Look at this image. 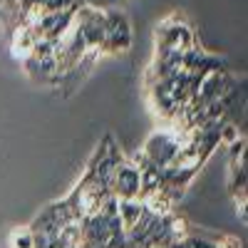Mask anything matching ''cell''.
I'll list each match as a JSON object with an SVG mask.
<instances>
[{
  "instance_id": "6da1fadb",
  "label": "cell",
  "mask_w": 248,
  "mask_h": 248,
  "mask_svg": "<svg viewBox=\"0 0 248 248\" xmlns=\"http://www.w3.org/2000/svg\"><path fill=\"white\" fill-rule=\"evenodd\" d=\"M191 45H196L194 30L189 23H184L179 15L164 17L156 25V55H167V52H184Z\"/></svg>"
},
{
  "instance_id": "7a4b0ae2",
  "label": "cell",
  "mask_w": 248,
  "mask_h": 248,
  "mask_svg": "<svg viewBox=\"0 0 248 248\" xmlns=\"http://www.w3.org/2000/svg\"><path fill=\"white\" fill-rule=\"evenodd\" d=\"M186 137H189V129H179V127H171V129H156L147 144H144L141 154L147 156L152 164H156V167H169L174 154L179 152V147L186 141Z\"/></svg>"
},
{
  "instance_id": "3957f363",
  "label": "cell",
  "mask_w": 248,
  "mask_h": 248,
  "mask_svg": "<svg viewBox=\"0 0 248 248\" xmlns=\"http://www.w3.org/2000/svg\"><path fill=\"white\" fill-rule=\"evenodd\" d=\"M105 17H107V30H105V43H102L99 52L102 55L127 52L132 47V25H129L127 15L119 13L117 8H107Z\"/></svg>"
},
{
  "instance_id": "277c9868",
  "label": "cell",
  "mask_w": 248,
  "mask_h": 248,
  "mask_svg": "<svg viewBox=\"0 0 248 248\" xmlns=\"http://www.w3.org/2000/svg\"><path fill=\"white\" fill-rule=\"evenodd\" d=\"M109 194L114 199H139V167L124 159L112 174Z\"/></svg>"
},
{
  "instance_id": "5b68a950",
  "label": "cell",
  "mask_w": 248,
  "mask_h": 248,
  "mask_svg": "<svg viewBox=\"0 0 248 248\" xmlns=\"http://www.w3.org/2000/svg\"><path fill=\"white\" fill-rule=\"evenodd\" d=\"M35 40H37V35H35V30L32 28H15L13 32H10V50H13V57L15 60H28L30 57V52H32V47H35Z\"/></svg>"
},
{
  "instance_id": "8992f818",
  "label": "cell",
  "mask_w": 248,
  "mask_h": 248,
  "mask_svg": "<svg viewBox=\"0 0 248 248\" xmlns=\"http://www.w3.org/2000/svg\"><path fill=\"white\" fill-rule=\"evenodd\" d=\"M144 211V201L141 199H117V216L124 226V231L132 229L139 214Z\"/></svg>"
},
{
  "instance_id": "52a82bcc",
  "label": "cell",
  "mask_w": 248,
  "mask_h": 248,
  "mask_svg": "<svg viewBox=\"0 0 248 248\" xmlns=\"http://www.w3.org/2000/svg\"><path fill=\"white\" fill-rule=\"evenodd\" d=\"M10 248H35V236L30 231V226L28 229H15L10 233Z\"/></svg>"
},
{
  "instance_id": "ba28073f",
  "label": "cell",
  "mask_w": 248,
  "mask_h": 248,
  "mask_svg": "<svg viewBox=\"0 0 248 248\" xmlns=\"http://www.w3.org/2000/svg\"><path fill=\"white\" fill-rule=\"evenodd\" d=\"M216 248H243V243L236 238V236H229V233H223L218 238H211Z\"/></svg>"
},
{
  "instance_id": "9c48e42d",
  "label": "cell",
  "mask_w": 248,
  "mask_h": 248,
  "mask_svg": "<svg viewBox=\"0 0 248 248\" xmlns=\"http://www.w3.org/2000/svg\"><path fill=\"white\" fill-rule=\"evenodd\" d=\"M186 241H189V248H216L211 238H203V236H196V233H189Z\"/></svg>"
},
{
  "instance_id": "30bf717a",
  "label": "cell",
  "mask_w": 248,
  "mask_h": 248,
  "mask_svg": "<svg viewBox=\"0 0 248 248\" xmlns=\"http://www.w3.org/2000/svg\"><path fill=\"white\" fill-rule=\"evenodd\" d=\"M164 248H189V241H174V243H169V246H164Z\"/></svg>"
},
{
  "instance_id": "8fae6325",
  "label": "cell",
  "mask_w": 248,
  "mask_h": 248,
  "mask_svg": "<svg viewBox=\"0 0 248 248\" xmlns=\"http://www.w3.org/2000/svg\"><path fill=\"white\" fill-rule=\"evenodd\" d=\"M70 248H75V246H70Z\"/></svg>"
}]
</instances>
